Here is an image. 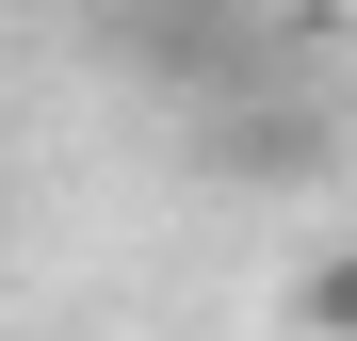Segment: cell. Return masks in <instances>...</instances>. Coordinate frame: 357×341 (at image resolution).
Listing matches in <instances>:
<instances>
[{"label":"cell","mask_w":357,"mask_h":341,"mask_svg":"<svg viewBox=\"0 0 357 341\" xmlns=\"http://www.w3.org/2000/svg\"><path fill=\"white\" fill-rule=\"evenodd\" d=\"M292 325H309V341H357V244H325L309 276H292Z\"/></svg>","instance_id":"6da1fadb"},{"label":"cell","mask_w":357,"mask_h":341,"mask_svg":"<svg viewBox=\"0 0 357 341\" xmlns=\"http://www.w3.org/2000/svg\"><path fill=\"white\" fill-rule=\"evenodd\" d=\"M0 17H17V0H0Z\"/></svg>","instance_id":"7a4b0ae2"}]
</instances>
